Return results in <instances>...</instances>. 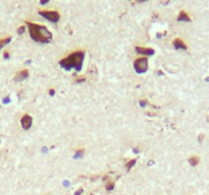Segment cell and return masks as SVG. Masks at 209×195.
I'll return each mask as SVG.
<instances>
[{
	"label": "cell",
	"instance_id": "obj_3",
	"mask_svg": "<svg viewBox=\"0 0 209 195\" xmlns=\"http://www.w3.org/2000/svg\"><path fill=\"white\" fill-rule=\"evenodd\" d=\"M134 68L137 73L142 74L145 73L148 69V58L147 57H142L138 58L134 62Z\"/></svg>",
	"mask_w": 209,
	"mask_h": 195
},
{
	"label": "cell",
	"instance_id": "obj_10",
	"mask_svg": "<svg viewBox=\"0 0 209 195\" xmlns=\"http://www.w3.org/2000/svg\"><path fill=\"white\" fill-rule=\"evenodd\" d=\"M189 163H190L192 166H196L199 163V158H198V156H191V158L189 159Z\"/></svg>",
	"mask_w": 209,
	"mask_h": 195
},
{
	"label": "cell",
	"instance_id": "obj_7",
	"mask_svg": "<svg viewBox=\"0 0 209 195\" xmlns=\"http://www.w3.org/2000/svg\"><path fill=\"white\" fill-rule=\"evenodd\" d=\"M173 46H175V48L176 50H187V45H185V43L183 42L182 39H176L173 41Z\"/></svg>",
	"mask_w": 209,
	"mask_h": 195
},
{
	"label": "cell",
	"instance_id": "obj_1",
	"mask_svg": "<svg viewBox=\"0 0 209 195\" xmlns=\"http://www.w3.org/2000/svg\"><path fill=\"white\" fill-rule=\"evenodd\" d=\"M30 31V36L35 42L38 43H49L52 40V34L45 25H41L34 22H26Z\"/></svg>",
	"mask_w": 209,
	"mask_h": 195
},
{
	"label": "cell",
	"instance_id": "obj_16",
	"mask_svg": "<svg viewBox=\"0 0 209 195\" xmlns=\"http://www.w3.org/2000/svg\"><path fill=\"white\" fill-rule=\"evenodd\" d=\"M206 81H209V77H208V78H206Z\"/></svg>",
	"mask_w": 209,
	"mask_h": 195
},
{
	"label": "cell",
	"instance_id": "obj_14",
	"mask_svg": "<svg viewBox=\"0 0 209 195\" xmlns=\"http://www.w3.org/2000/svg\"><path fill=\"white\" fill-rule=\"evenodd\" d=\"M47 0H43V1H42V4H45V3H47Z\"/></svg>",
	"mask_w": 209,
	"mask_h": 195
},
{
	"label": "cell",
	"instance_id": "obj_8",
	"mask_svg": "<svg viewBox=\"0 0 209 195\" xmlns=\"http://www.w3.org/2000/svg\"><path fill=\"white\" fill-rule=\"evenodd\" d=\"M28 75H29V71L27 70V69H24V70L19 71V73L16 75V77H14V80H16V81L24 80V79H26V78L28 77Z\"/></svg>",
	"mask_w": 209,
	"mask_h": 195
},
{
	"label": "cell",
	"instance_id": "obj_2",
	"mask_svg": "<svg viewBox=\"0 0 209 195\" xmlns=\"http://www.w3.org/2000/svg\"><path fill=\"white\" fill-rule=\"evenodd\" d=\"M84 57H85V53L83 51H77L68 55L66 58H63L62 60H60L59 64L66 70H69L71 68H75L77 71H80L82 69Z\"/></svg>",
	"mask_w": 209,
	"mask_h": 195
},
{
	"label": "cell",
	"instance_id": "obj_12",
	"mask_svg": "<svg viewBox=\"0 0 209 195\" xmlns=\"http://www.w3.org/2000/svg\"><path fill=\"white\" fill-rule=\"evenodd\" d=\"M134 163H136V160H133L132 162L129 163V164L127 165V169H131V167H132V166L134 165Z\"/></svg>",
	"mask_w": 209,
	"mask_h": 195
},
{
	"label": "cell",
	"instance_id": "obj_5",
	"mask_svg": "<svg viewBox=\"0 0 209 195\" xmlns=\"http://www.w3.org/2000/svg\"><path fill=\"white\" fill-rule=\"evenodd\" d=\"M32 122H33V119H32V117L30 115L26 114L23 116V118L21 119V123H22V126L24 129H29L31 126H32Z\"/></svg>",
	"mask_w": 209,
	"mask_h": 195
},
{
	"label": "cell",
	"instance_id": "obj_15",
	"mask_svg": "<svg viewBox=\"0 0 209 195\" xmlns=\"http://www.w3.org/2000/svg\"><path fill=\"white\" fill-rule=\"evenodd\" d=\"M54 94V92H53V89H50V95L52 96V95H53Z\"/></svg>",
	"mask_w": 209,
	"mask_h": 195
},
{
	"label": "cell",
	"instance_id": "obj_13",
	"mask_svg": "<svg viewBox=\"0 0 209 195\" xmlns=\"http://www.w3.org/2000/svg\"><path fill=\"white\" fill-rule=\"evenodd\" d=\"M23 32H25V27H24V25L19 29V34H22Z\"/></svg>",
	"mask_w": 209,
	"mask_h": 195
},
{
	"label": "cell",
	"instance_id": "obj_6",
	"mask_svg": "<svg viewBox=\"0 0 209 195\" xmlns=\"http://www.w3.org/2000/svg\"><path fill=\"white\" fill-rule=\"evenodd\" d=\"M136 51L138 53L144 54L146 56H151V55L154 54V50L152 48H144V47H136Z\"/></svg>",
	"mask_w": 209,
	"mask_h": 195
},
{
	"label": "cell",
	"instance_id": "obj_11",
	"mask_svg": "<svg viewBox=\"0 0 209 195\" xmlns=\"http://www.w3.org/2000/svg\"><path fill=\"white\" fill-rule=\"evenodd\" d=\"M10 40H11V38H6V39L0 40V49H1L2 47H3V46H5L6 44H8Z\"/></svg>",
	"mask_w": 209,
	"mask_h": 195
},
{
	"label": "cell",
	"instance_id": "obj_9",
	"mask_svg": "<svg viewBox=\"0 0 209 195\" xmlns=\"http://www.w3.org/2000/svg\"><path fill=\"white\" fill-rule=\"evenodd\" d=\"M178 20L179 22H191V18L185 11H181V13L178 16Z\"/></svg>",
	"mask_w": 209,
	"mask_h": 195
},
{
	"label": "cell",
	"instance_id": "obj_4",
	"mask_svg": "<svg viewBox=\"0 0 209 195\" xmlns=\"http://www.w3.org/2000/svg\"><path fill=\"white\" fill-rule=\"evenodd\" d=\"M39 14L42 15L43 17H45L46 19L50 20L52 22H57L60 18V14L59 12L55 10H46V11H39Z\"/></svg>",
	"mask_w": 209,
	"mask_h": 195
}]
</instances>
